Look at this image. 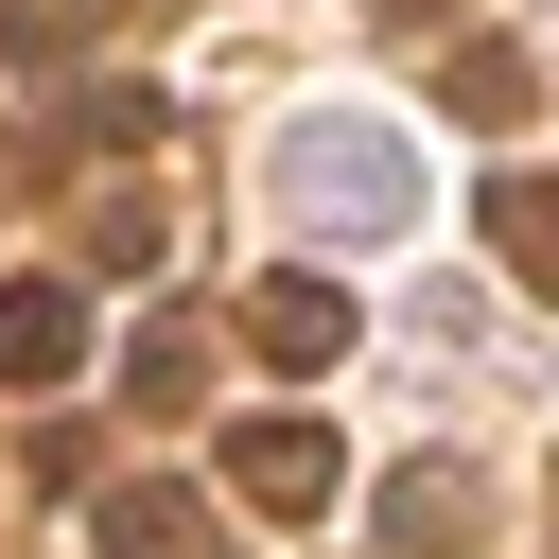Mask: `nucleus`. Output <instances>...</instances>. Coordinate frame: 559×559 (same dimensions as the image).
<instances>
[{
	"label": "nucleus",
	"instance_id": "f257e3e1",
	"mask_svg": "<svg viewBox=\"0 0 559 559\" xmlns=\"http://www.w3.org/2000/svg\"><path fill=\"white\" fill-rule=\"evenodd\" d=\"M280 210L314 227V245H402L419 227V157L384 140V122H280Z\"/></svg>",
	"mask_w": 559,
	"mask_h": 559
},
{
	"label": "nucleus",
	"instance_id": "f03ea898",
	"mask_svg": "<svg viewBox=\"0 0 559 559\" xmlns=\"http://www.w3.org/2000/svg\"><path fill=\"white\" fill-rule=\"evenodd\" d=\"M227 489L280 507V524H314V507L349 489V454H332V419H227Z\"/></svg>",
	"mask_w": 559,
	"mask_h": 559
},
{
	"label": "nucleus",
	"instance_id": "7ed1b4c3",
	"mask_svg": "<svg viewBox=\"0 0 559 559\" xmlns=\"http://www.w3.org/2000/svg\"><path fill=\"white\" fill-rule=\"evenodd\" d=\"M87 559H227V524H210L192 489H157V472H122V489L87 507Z\"/></svg>",
	"mask_w": 559,
	"mask_h": 559
},
{
	"label": "nucleus",
	"instance_id": "20e7f679",
	"mask_svg": "<svg viewBox=\"0 0 559 559\" xmlns=\"http://www.w3.org/2000/svg\"><path fill=\"white\" fill-rule=\"evenodd\" d=\"M87 367V297L70 280H0V384H70Z\"/></svg>",
	"mask_w": 559,
	"mask_h": 559
},
{
	"label": "nucleus",
	"instance_id": "39448f33",
	"mask_svg": "<svg viewBox=\"0 0 559 559\" xmlns=\"http://www.w3.org/2000/svg\"><path fill=\"white\" fill-rule=\"evenodd\" d=\"M245 349H262V367H332V349H349V297H332V280H262V297H245Z\"/></svg>",
	"mask_w": 559,
	"mask_h": 559
},
{
	"label": "nucleus",
	"instance_id": "423d86ee",
	"mask_svg": "<svg viewBox=\"0 0 559 559\" xmlns=\"http://www.w3.org/2000/svg\"><path fill=\"white\" fill-rule=\"evenodd\" d=\"M437 105H454V122H524V105H542V70H524L507 35H454V52H437Z\"/></svg>",
	"mask_w": 559,
	"mask_h": 559
},
{
	"label": "nucleus",
	"instance_id": "0eeeda50",
	"mask_svg": "<svg viewBox=\"0 0 559 559\" xmlns=\"http://www.w3.org/2000/svg\"><path fill=\"white\" fill-rule=\"evenodd\" d=\"M489 245L524 297H559V175H489Z\"/></svg>",
	"mask_w": 559,
	"mask_h": 559
},
{
	"label": "nucleus",
	"instance_id": "6e6552de",
	"mask_svg": "<svg viewBox=\"0 0 559 559\" xmlns=\"http://www.w3.org/2000/svg\"><path fill=\"white\" fill-rule=\"evenodd\" d=\"M384 524H402V542H472V524H489V489H472V472H402V489H384Z\"/></svg>",
	"mask_w": 559,
	"mask_h": 559
},
{
	"label": "nucleus",
	"instance_id": "1a4fd4ad",
	"mask_svg": "<svg viewBox=\"0 0 559 559\" xmlns=\"http://www.w3.org/2000/svg\"><path fill=\"white\" fill-rule=\"evenodd\" d=\"M0 35H17V52H35V70H52V52H87V35H105V0H17V17H0Z\"/></svg>",
	"mask_w": 559,
	"mask_h": 559
},
{
	"label": "nucleus",
	"instance_id": "9d476101",
	"mask_svg": "<svg viewBox=\"0 0 559 559\" xmlns=\"http://www.w3.org/2000/svg\"><path fill=\"white\" fill-rule=\"evenodd\" d=\"M87 262H157V192H105L87 210Z\"/></svg>",
	"mask_w": 559,
	"mask_h": 559
},
{
	"label": "nucleus",
	"instance_id": "9b49d317",
	"mask_svg": "<svg viewBox=\"0 0 559 559\" xmlns=\"http://www.w3.org/2000/svg\"><path fill=\"white\" fill-rule=\"evenodd\" d=\"M122 384H140V402H192V384H210V349H192V332H140V367H122Z\"/></svg>",
	"mask_w": 559,
	"mask_h": 559
}]
</instances>
